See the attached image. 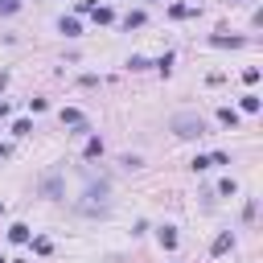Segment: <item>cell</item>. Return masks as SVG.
<instances>
[{"instance_id":"cell-1","label":"cell","mask_w":263,"mask_h":263,"mask_svg":"<svg viewBox=\"0 0 263 263\" xmlns=\"http://www.w3.org/2000/svg\"><path fill=\"white\" fill-rule=\"evenodd\" d=\"M173 136H181V140H197V136H205V119L201 115H193V111H181V115H173Z\"/></svg>"},{"instance_id":"cell-2","label":"cell","mask_w":263,"mask_h":263,"mask_svg":"<svg viewBox=\"0 0 263 263\" xmlns=\"http://www.w3.org/2000/svg\"><path fill=\"white\" fill-rule=\"evenodd\" d=\"M107 181H99V185H86V201H82V214H99V210H107Z\"/></svg>"},{"instance_id":"cell-3","label":"cell","mask_w":263,"mask_h":263,"mask_svg":"<svg viewBox=\"0 0 263 263\" xmlns=\"http://www.w3.org/2000/svg\"><path fill=\"white\" fill-rule=\"evenodd\" d=\"M41 193H45V197H62V173H49V177L41 181Z\"/></svg>"},{"instance_id":"cell-4","label":"cell","mask_w":263,"mask_h":263,"mask_svg":"<svg viewBox=\"0 0 263 263\" xmlns=\"http://www.w3.org/2000/svg\"><path fill=\"white\" fill-rule=\"evenodd\" d=\"M156 238H160V247H164V251H177V226H160V230H156Z\"/></svg>"},{"instance_id":"cell-5","label":"cell","mask_w":263,"mask_h":263,"mask_svg":"<svg viewBox=\"0 0 263 263\" xmlns=\"http://www.w3.org/2000/svg\"><path fill=\"white\" fill-rule=\"evenodd\" d=\"M230 247H234V234H230V230H222V234L214 238V247H210V255H226Z\"/></svg>"},{"instance_id":"cell-6","label":"cell","mask_w":263,"mask_h":263,"mask_svg":"<svg viewBox=\"0 0 263 263\" xmlns=\"http://www.w3.org/2000/svg\"><path fill=\"white\" fill-rule=\"evenodd\" d=\"M210 45H218V49H238V45H242V37H226V33H214V37H210Z\"/></svg>"},{"instance_id":"cell-7","label":"cell","mask_w":263,"mask_h":263,"mask_svg":"<svg viewBox=\"0 0 263 263\" xmlns=\"http://www.w3.org/2000/svg\"><path fill=\"white\" fill-rule=\"evenodd\" d=\"M62 123H70L74 132H78V127H86V119H82V111H74V107H62Z\"/></svg>"},{"instance_id":"cell-8","label":"cell","mask_w":263,"mask_h":263,"mask_svg":"<svg viewBox=\"0 0 263 263\" xmlns=\"http://www.w3.org/2000/svg\"><path fill=\"white\" fill-rule=\"evenodd\" d=\"M58 29H62L66 37H78V33H82V25H78V16H62V21H58Z\"/></svg>"},{"instance_id":"cell-9","label":"cell","mask_w":263,"mask_h":263,"mask_svg":"<svg viewBox=\"0 0 263 263\" xmlns=\"http://www.w3.org/2000/svg\"><path fill=\"white\" fill-rule=\"evenodd\" d=\"M82 156H86V160L103 156V140H99V136H90V140H86V148H82Z\"/></svg>"},{"instance_id":"cell-10","label":"cell","mask_w":263,"mask_h":263,"mask_svg":"<svg viewBox=\"0 0 263 263\" xmlns=\"http://www.w3.org/2000/svg\"><path fill=\"white\" fill-rule=\"evenodd\" d=\"M218 119H222L226 127H238V111H234V107H218Z\"/></svg>"},{"instance_id":"cell-11","label":"cell","mask_w":263,"mask_h":263,"mask_svg":"<svg viewBox=\"0 0 263 263\" xmlns=\"http://www.w3.org/2000/svg\"><path fill=\"white\" fill-rule=\"evenodd\" d=\"M8 238H12V242H29V226H25V222L8 226Z\"/></svg>"},{"instance_id":"cell-12","label":"cell","mask_w":263,"mask_h":263,"mask_svg":"<svg viewBox=\"0 0 263 263\" xmlns=\"http://www.w3.org/2000/svg\"><path fill=\"white\" fill-rule=\"evenodd\" d=\"M193 12H197V8H189V4H173V8H168V16H177V21H185V16H193Z\"/></svg>"},{"instance_id":"cell-13","label":"cell","mask_w":263,"mask_h":263,"mask_svg":"<svg viewBox=\"0 0 263 263\" xmlns=\"http://www.w3.org/2000/svg\"><path fill=\"white\" fill-rule=\"evenodd\" d=\"M90 12H95V21H99V25H111V21H115V12H111V8H90Z\"/></svg>"},{"instance_id":"cell-14","label":"cell","mask_w":263,"mask_h":263,"mask_svg":"<svg viewBox=\"0 0 263 263\" xmlns=\"http://www.w3.org/2000/svg\"><path fill=\"white\" fill-rule=\"evenodd\" d=\"M140 25H144V12H127L123 16V29H140Z\"/></svg>"},{"instance_id":"cell-15","label":"cell","mask_w":263,"mask_h":263,"mask_svg":"<svg viewBox=\"0 0 263 263\" xmlns=\"http://www.w3.org/2000/svg\"><path fill=\"white\" fill-rule=\"evenodd\" d=\"M148 66H152V62H148V58H140V53H132V58H127V70H148Z\"/></svg>"},{"instance_id":"cell-16","label":"cell","mask_w":263,"mask_h":263,"mask_svg":"<svg viewBox=\"0 0 263 263\" xmlns=\"http://www.w3.org/2000/svg\"><path fill=\"white\" fill-rule=\"evenodd\" d=\"M242 111L255 115V111H259V95H242Z\"/></svg>"},{"instance_id":"cell-17","label":"cell","mask_w":263,"mask_h":263,"mask_svg":"<svg viewBox=\"0 0 263 263\" xmlns=\"http://www.w3.org/2000/svg\"><path fill=\"white\" fill-rule=\"evenodd\" d=\"M29 132H33L29 119H16V123H12V136H29Z\"/></svg>"},{"instance_id":"cell-18","label":"cell","mask_w":263,"mask_h":263,"mask_svg":"<svg viewBox=\"0 0 263 263\" xmlns=\"http://www.w3.org/2000/svg\"><path fill=\"white\" fill-rule=\"evenodd\" d=\"M33 251H37V255H49L53 242H49V238H33Z\"/></svg>"},{"instance_id":"cell-19","label":"cell","mask_w":263,"mask_h":263,"mask_svg":"<svg viewBox=\"0 0 263 263\" xmlns=\"http://www.w3.org/2000/svg\"><path fill=\"white\" fill-rule=\"evenodd\" d=\"M21 8V0H0V16H12Z\"/></svg>"},{"instance_id":"cell-20","label":"cell","mask_w":263,"mask_h":263,"mask_svg":"<svg viewBox=\"0 0 263 263\" xmlns=\"http://www.w3.org/2000/svg\"><path fill=\"white\" fill-rule=\"evenodd\" d=\"M189 168H193V173H201V168H210V156H193V160H189Z\"/></svg>"},{"instance_id":"cell-21","label":"cell","mask_w":263,"mask_h":263,"mask_svg":"<svg viewBox=\"0 0 263 263\" xmlns=\"http://www.w3.org/2000/svg\"><path fill=\"white\" fill-rule=\"evenodd\" d=\"M218 193H226V197H234V193H238V185H234V181H230V177H226V181H222V185H218Z\"/></svg>"},{"instance_id":"cell-22","label":"cell","mask_w":263,"mask_h":263,"mask_svg":"<svg viewBox=\"0 0 263 263\" xmlns=\"http://www.w3.org/2000/svg\"><path fill=\"white\" fill-rule=\"evenodd\" d=\"M4 115H8V103H0V119H4Z\"/></svg>"},{"instance_id":"cell-23","label":"cell","mask_w":263,"mask_h":263,"mask_svg":"<svg viewBox=\"0 0 263 263\" xmlns=\"http://www.w3.org/2000/svg\"><path fill=\"white\" fill-rule=\"evenodd\" d=\"M4 86H8V74H0V90H4Z\"/></svg>"},{"instance_id":"cell-24","label":"cell","mask_w":263,"mask_h":263,"mask_svg":"<svg viewBox=\"0 0 263 263\" xmlns=\"http://www.w3.org/2000/svg\"><path fill=\"white\" fill-rule=\"evenodd\" d=\"M4 156H8V148H4V144H0V160H4Z\"/></svg>"},{"instance_id":"cell-25","label":"cell","mask_w":263,"mask_h":263,"mask_svg":"<svg viewBox=\"0 0 263 263\" xmlns=\"http://www.w3.org/2000/svg\"><path fill=\"white\" fill-rule=\"evenodd\" d=\"M0 214H4V201H0Z\"/></svg>"},{"instance_id":"cell-26","label":"cell","mask_w":263,"mask_h":263,"mask_svg":"<svg viewBox=\"0 0 263 263\" xmlns=\"http://www.w3.org/2000/svg\"><path fill=\"white\" fill-rule=\"evenodd\" d=\"M0 263H4V259H0Z\"/></svg>"}]
</instances>
